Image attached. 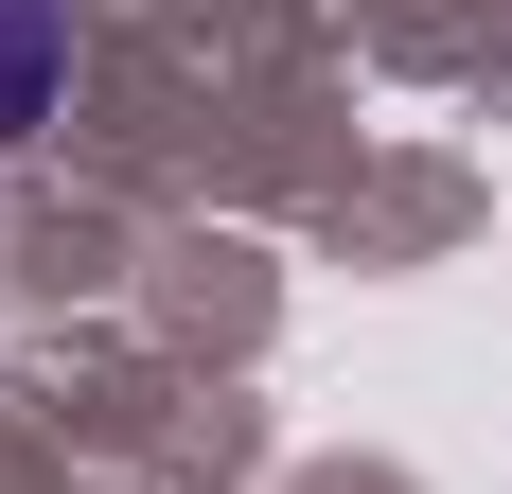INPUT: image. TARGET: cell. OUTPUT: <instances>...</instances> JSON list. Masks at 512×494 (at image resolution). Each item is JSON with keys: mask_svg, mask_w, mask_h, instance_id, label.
I'll use <instances>...</instances> for the list:
<instances>
[{"mask_svg": "<svg viewBox=\"0 0 512 494\" xmlns=\"http://www.w3.org/2000/svg\"><path fill=\"white\" fill-rule=\"evenodd\" d=\"M71 106V0H0V159Z\"/></svg>", "mask_w": 512, "mask_h": 494, "instance_id": "obj_1", "label": "cell"}]
</instances>
